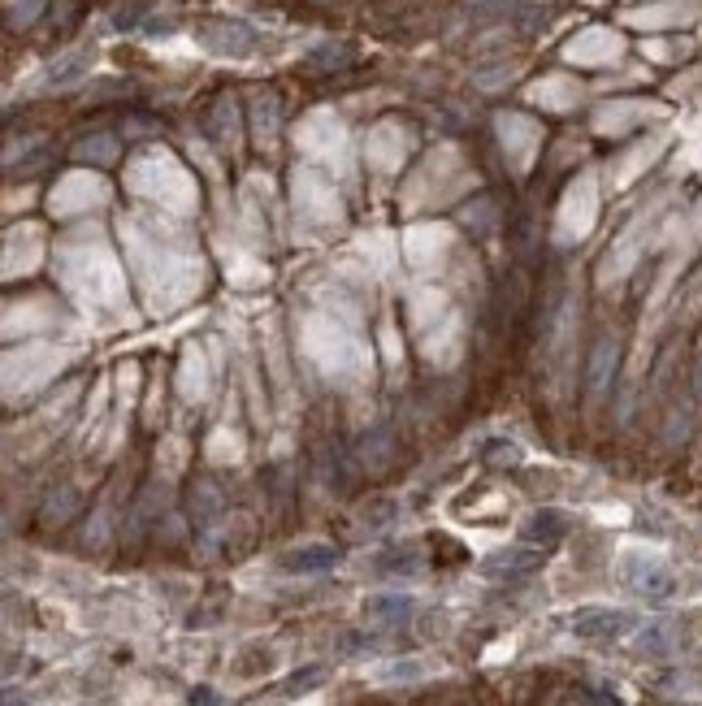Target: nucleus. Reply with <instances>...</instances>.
Returning a JSON list of instances; mask_svg holds the SVG:
<instances>
[{"mask_svg":"<svg viewBox=\"0 0 702 706\" xmlns=\"http://www.w3.org/2000/svg\"><path fill=\"white\" fill-rule=\"evenodd\" d=\"M642 629V620L633 611H611V607H590L581 616H572V633L581 642H616V637H629Z\"/></svg>","mask_w":702,"mask_h":706,"instance_id":"1","label":"nucleus"},{"mask_svg":"<svg viewBox=\"0 0 702 706\" xmlns=\"http://www.w3.org/2000/svg\"><path fill=\"white\" fill-rule=\"evenodd\" d=\"M620 577H624L629 590L646 594V598H668L676 590L672 568L659 564V559H650V555H637V551H629V555L620 559Z\"/></svg>","mask_w":702,"mask_h":706,"instance_id":"2","label":"nucleus"},{"mask_svg":"<svg viewBox=\"0 0 702 706\" xmlns=\"http://www.w3.org/2000/svg\"><path fill=\"white\" fill-rule=\"evenodd\" d=\"M200 44L208 52H217V57H247V52L256 48V35H252V26H243V22H204Z\"/></svg>","mask_w":702,"mask_h":706,"instance_id":"3","label":"nucleus"},{"mask_svg":"<svg viewBox=\"0 0 702 706\" xmlns=\"http://www.w3.org/2000/svg\"><path fill=\"white\" fill-rule=\"evenodd\" d=\"M542 568V551L538 546H516V551H494L481 572L486 577H529V572Z\"/></svg>","mask_w":702,"mask_h":706,"instance_id":"4","label":"nucleus"},{"mask_svg":"<svg viewBox=\"0 0 702 706\" xmlns=\"http://www.w3.org/2000/svg\"><path fill=\"white\" fill-rule=\"evenodd\" d=\"M412 607H416L412 594H373V598H364V620L382 624V629H395V624L412 616Z\"/></svg>","mask_w":702,"mask_h":706,"instance_id":"5","label":"nucleus"},{"mask_svg":"<svg viewBox=\"0 0 702 706\" xmlns=\"http://www.w3.org/2000/svg\"><path fill=\"white\" fill-rule=\"evenodd\" d=\"M338 564V551L334 546H325V542H312V546H295V551H286L282 555V568L286 572H325V568H334Z\"/></svg>","mask_w":702,"mask_h":706,"instance_id":"6","label":"nucleus"},{"mask_svg":"<svg viewBox=\"0 0 702 706\" xmlns=\"http://www.w3.org/2000/svg\"><path fill=\"white\" fill-rule=\"evenodd\" d=\"M91 70V48H74V52H65L61 61H52L48 65V74H44V87H70L78 83Z\"/></svg>","mask_w":702,"mask_h":706,"instance_id":"7","label":"nucleus"},{"mask_svg":"<svg viewBox=\"0 0 702 706\" xmlns=\"http://www.w3.org/2000/svg\"><path fill=\"white\" fill-rule=\"evenodd\" d=\"M221 507H226V499H221V490L213 486L208 477H200L191 486V520L195 525H213V520L221 516Z\"/></svg>","mask_w":702,"mask_h":706,"instance_id":"8","label":"nucleus"},{"mask_svg":"<svg viewBox=\"0 0 702 706\" xmlns=\"http://www.w3.org/2000/svg\"><path fill=\"white\" fill-rule=\"evenodd\" d=\"M616 356H620V347H616V338H598V347H594V356H590V390L594 395H603L607 382H611V369H616Z\"/></svg>","mask_w":702,"mask_h":706,"instance_id":"9","label":"nucleus"},{"mask_svg":"<svg viewBox=\"0 0 702 706\" xmlns=\"http://www.w3.org/2000/svg\"><path fill=\"white\" fill-rule=\"evenodd\" d=\"M564 529H568V520L559 516V512H538V516H529V525H525V542H533V546H551V542H559L564 538Z\"/></svg>","mask_w":702,"mask_h":706,"instance_id":"10","label":"nucleus"},{"mask_svg":"<svg viewBox=\"0 0 702 706\" xmlns=\"http://www.w3.org/2000/svg\"><path fill=\"white\" fill-rule=\"evenodd\" d=\"M633 646L642 655H668L672 650V629L663 620H642V629L633 633Z\"/></svg>","mask_w":702,"mask_h":706,"instance_id":"11","label":"nucleus"},{"mask_svg":"<svg viewBox=\"0 0 702 706\" xmlns=\"http://www.w3.org/2000/svg\"><path fill=\"white\" fill-rule=\"evenodd\" d=\"M91 156H96V165H109L113 156H117V143L109 135H96V139L78 143V161H91Z\"/></svg>","mask_w":702,"mask_h":706,"instance_id":"12","label":"nucleus"},{"mask_svg":"<svg viewBox=\"0 0 702 706\" xmlns=\"http://www.w3.org/2000/svg\"><path fill=\"white\" fill-rule=\"evenodd\" d=\"M321 681H325V668L317 663V668H304V672H295L291 681L282 685V694H286V698H299V694H308V689H317Z\"/></svg>","mask_w":702,"mask_h":706,"instance_id":"13","label":"nucleus"},{"mask_svg":"<svg viewBox=\"0 0 702 706\" xmlns=\"http://www.w3.org/2000/svg\"><path fill=\"white\" fill-rule=\"evenodd\" d=\"M377 568H382V572H416V568H421V559H416L412 551H408V555L395 551L390 559H377Z\"/></svg>","mask_w":702,"mask_h":706,"instance_id":"14","label":"nucleus"},{"mask_svg":"<svg viewBox=\"0 0 702 706\" xmlns=\"http://www.w3.org/2000/svg\"><path fill=\"white\" fill-rule=\"evenodd\" d=\"M421 676V663H390L382 668V681H416Z\"/></svg>","mask_w":702,"mask_h":706,"instance_id":"15","label":"nucleus"},{"mask_svg":"<svg viewBox=\"0 0 702 706\" xmlns=\"http://www.w3.org/2000/svg\"><path fill=\"white\" fill-rule=\"evenodd\" d=\"M191 706H217L213 689H195V694H191Z\"/></svg>","mask_w":702,"mask_h":706,"instance_id":"16","label":"nucleus"},{"mask_svg":"<svg viewBox=\"0 0 702 706\" xmlns=\"http://www.w3.org/2000/svg\"><path fill=\"white\" fill-rule=\"evenodd\" d=\"M494 460H499V464H503V460H507V464H516V460H520V451H516V447H494Z\"/></svg>","mask_w":702,"mask_h":706,"instance_id":"17","label":"nucleus"},{"mask_svg":"<svg viewBox=\"0 0 702 706\" xmlns=\"http://www.w3.org/2000/svg\"><path fill=\"white\" fill-rule=\"evenodd\" d=\"M135 13H139V5H130V9H122V13H117V26H135Z\"/></svg>","mask_w":702,"mask_h":706,"instance_id":"18","label":"nucleus"},{"mask_svg":"<svg viewBox=\"0 0 702 706\" xmlns=\"http://www.w3.org/2000/svg\"><path fill=\"white\" fill-rule=\"evenodd\" d=\"M694 395H698V399H702V360H698V364H694Z\"/></svg>","mask_w":702,"mask_h":706,"instance_id":"19","label":"nucleus"}]
</instances>
